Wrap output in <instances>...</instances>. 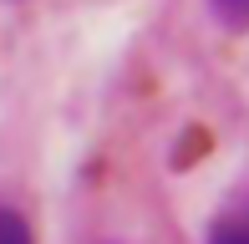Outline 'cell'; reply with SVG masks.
<instances>
[{"label": "cell", "instance_id": "3957f363", "mask_svg": "<svg viewBox=\"0 0 249 244\" xmlns=\"http://www.w3.org/2000/svg\"><path fill=\"white\" fill-rule=\"evenodd\" d=\"M203 244H249V239H244V224L229 214V219H213V229H209Z\"/></svg>", "mask_w": 249, "mask_h": 244}, {"label": "cell", "instance_id": "6da1fadb", "mask_svg": "<svg viewBox=\"0 0 249 244\" xmlns=\"http://www.w3.org/2000/svg\"><path fill=\"white\" fill-rule=\"evenodd\" d=\"M0 244H36L26 214H16V209H5V204H0Z\"/></svg>", "mask_w": 249, "mask_h": 244}, {"label": "cell", "instance_id": "7a4b0ae2", "mask_svg": "<svg viewBox=\"0 0 249 244\" xmlns=\"http://www.w3.org/2000/svg\"><path fill=\"white\" fill-rule=\"evenodd\" d=\"M209 10H213V20L224 31H239L244 16H249V0H209Z\"/></svg>", "mask_w": 249, "mask_h": 244}]
</instances>
